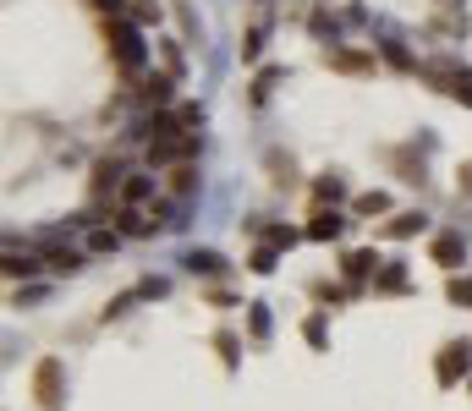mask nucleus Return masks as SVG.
<instances>
[{
  "label": "nucleus",
  "mask_w": 472,
  "mask_h": 411,
  "mask_svg": "<svg viewBox=\"0 0 472 411\" xmlns=\"http://www.w3.org/2000/svg\"><path fill=\"white\" fill-rule=\"evenodd\" d=\"M467 352H472L467 340H450V346L440 352V384H456V379L467 373Z\"/></svg>",
  "instance_id": "20e7f679"
},
{
  "label": "nucleus",
  "mask_w": 472,
  "mask_h": 411,
  "mask_svg": "<svg viewBox=\"0 0 472 411\" xmlns=\"http://www.w3.org/2000/svg\"><path fill=\"white\" fill-rule=\"evenodd\" d=\"M50 269H60V274H72V269H78V252H60V247H55V252H50Z\"/></svg>",
  "instance_id": "f3484780"
},
{
  "label": "nucleus",
  "mask_w": 472,
  "mask_h": 411,
  "mask_svg": "<svg viewBox=\"0 0 472 411\" xmlns=\"http://www.w3.org/2000/svg\"><path fill=\"white\" fill-rule=\"evenodd\" d=\"M253 269H258V274H269V269H275V252H269V247H264V252H253Z\"/></svg>",
  "instance_id": "aec40b11"
},
{
  "label": "nucleus",
  "mask_w": 472,
  "mask_h": 411,
  "mask_svg": "<svg viewBox=\"0 0 472 411\" xmlns=\"http://www.w3.org/2000/svg\"><path fill=\"white\" fill-rule=\"evenodd\" d=\"M379 209H384V192H363L357 197V215H379Z\"/></svg>",
  "instance_id": "dca6fc26"
},
{
  "label": "nucleus",
  "mask_w": 472,
  "mask_h": 411,
  "mask_svg": "<svg viewBox=\"0 0 472 411\" xmlns=\"http://www.w3.org/2000/svg\"><path fill=\"white\" fill-rule=\"evenodd\" d=\"M176 121H181V126H204V110H198V105H187V110H181Z\"/></svg>",
  "instance_id": "6ab92c4d"
},
{
  "label": "nucleus",
  "mask_w": 472,
  "mask_h": 411,
  "mask_svg": "<svg viewBox=\"0 0 472 411\" xmlns=\"http://www.w3.org/2000/svg\"><path fill=\"white\" fill-rule=\"evenodd\" d=\"M110 60L121 66V72H143V39H138V28L132 23H110Z\"/></svg>",
  "instance_id": "f257e3e1"
},
{
  "label": "nucleus",
  "mask_w": 472,
  "mask_h": 411,
  "mask_svg": "<svg viewBox=\"0 0 472 411\" xmlns=\"http://www.w3.org/2000/svg\"><path fill=\"white\" fill-rule=\"evenodd\" d=\"M187 269L198 274V269H204V274H220L226 263H220V252H187Z\"/></svg>",
  "instance_id": "1a4fd4ad"
},
{
  "label": "nucleus",
  "mask_w": 472,
  "mask_h": 411,
  "mask_svg": "<svg viewBox=\"0 0 472 411\" xmlns=\"http://www.w3.org/2000/svg\"><path fill=\"white\" fill-rule=\"evenodd\" d=\"M6 274H33V263H28V258H17V252H12V258H6Z\"/></svg>",
  "instance_id": "4be33fe9"
},
{
  "label": "nucleus",
  "mask_w": 472,
  "mask_h": 411,
  "mask_svg": "<svg viewBox=\"0 0 472 411\" xmlns=\"http://www.w3.org/2000/svg\"><path fill=\"white\" fill-rule=\"evenodd\" d=\"M121 231H126V236H149L154 225H149V215H143V209H126V215H121Z\"/></svg>",
  "instance_id": "6e6552de"
},
{
  "label": "nucleus",
  "mask_w": 472,
  "mask_h": 411,
  "mask_svg": "<svg viewBox=\"0 0 472 411\" xmlns=\"http://www.w3.org/2000/svg\"><path fill=\"white\" fill-rule=\"evenodd\" d=\"M215 346H220V357H226V362H236V340H231V334H215Z\"/></svg>",
  "instance_id": "a211bd4d"
},
{
  "label": "nucleus",
  "mask_w": 472,
  "mask_h": 411,
  "mask_svg": "<svg viewBox=\"0 0 472 411\" xmlns=\"http://www.w3.org/2000/svg\"><path fill=\"white\" fill-rule=\"evenodd\" d=\"M154 192V181L149 176H132V181H121V203H143Z\"/></svg>",
  "instance_id": "0eeeda50"
},
{
  "label": "nucleus",
  "mask_w": 472,
  "mask_h": 411,
  "mask_svg": "<svg viewBox=\"0 0 472 411\" xmlns=\"http://www.w3.org/2000/svg\"><path fill=\"white\" fill-rule=\"evenodd\" d=\"M88 247H94V252H110V247H116V236H110V231H94V242H88Z\"/></svg>",
  "instance_id": "412c9836"
},
{
  "label": "nucleus",
  "mask_w": 472,
  "mask_h": 411,
  "mask_svg": "<svg viewBox=\"0 0 472 411\" xmlns=\"http://www.w3.org/2000/svg\"><path fill=\"white\" fill-rule=\"evenodd\" d=\"M33 395H39L44 411H60V406H66V379H60V362H55V357H44V362L33 368Z\"/></svg>",
  "instance_id": "f03ea898"
},
{
  "label": "nucleus",
  "mask_w": 472,
  "mask_h": 411,
  "mask_svg": "<svg viewBox=\"0 0 472 411\" xmlns=\"http://www.w3.org/2000/svg\"><path fill=\"white\" fill-rule=\"evenodd\" d=\"M143 99L165 105V99H171V83H165V78H149V83H143Z\"/></svg>",
  "instance_id": "4468645a"
},
{
  "label": "nucleus",
  "mask_w": 472,
  "mask_h": 411,
  "mask_svg": "<svg viewBox=\"0 0 472 411\" xmlns=\"http://www.w3.org/2000/svg\"><path fill=\"white\" fill-rule=\"evenodd\" d=\"M116 181H121V165H116V160H105V165L94 170V192H105V187H116Z\"/></svg>",
  "instance_id": "9b49d317"
},
{
  "label": "nucleus",
  "mask_w": 472,
  "mask_h": 411,
  "mask_svg": "<svg viewBox=\"0 0 472 411\" xmlns=\"http://www.w3.org/2000/svg\"><path fill=\"white\" fill-rule=\"evenodd\" d=\"M94 6H99V12H121V0H94Z\"/></svg>",
  "instance_id": "b1692460"
},
{
  "label": "nucleus",
  "mask_w": 472,
  "mask_h": 411,
  "mask_svg": "<svg viewBox=\"0 0 472 411\" xmlns=\"http://www.w3.org/2000/svg\"><path fill=\"white\" fill-rule=\"evenodd\" d=\"M335 231H341V220H335V215H313V225H308V236H313V242H329Z\"/></svg>",
  "instance_id": "9d476101"
},
{
  "label": "nucleus",
  "mask_w": 472,
  "mask_h": 411,
  "mask_svg": "<svg viewBox=\"0 0 472 411\" xmlns=\"http://www.w3.org/2000/svg\"><path fill=\"white\" fill-rule=\"evenodd\" d=\"M341 269H347V280H368V274L379 269V258H374V252H347Z\"/></svg>",
  "instance_id": "423d86ee"
},
{
  "label": "nucleus",
  "mask_w": 472,
  "mask_h": 411,
  "mask_svg": "<svg viewBox=\"0 0 472 411\" xmlns=\"http://www.w3.org/2000/svg\"><path fill=\"white\" fill-rule=\"evenodd\" d=\"M467 258V242L456 236V231H445V236H434V263H445V269H456Z\"/></svg>",
  "instance_id": "39448f33"
},
{
  "label": "nucleus",
  "mask_w": 472,
  "mask_h": 411,
  "mask_svg": "<svg viewBox=\"0 0 472 411\" xmlns=\"http://www.w3.org/2000/svg\"><path fill=\"white\" fill-rule=\"evenodd\" d=\"M429 78L445 83L450 99H467V105H472V72H456V66H429Z\"/></svg>",
  "instance_id": "7ed1b4c3"
},
{
  "label": "nucleus",
  "mask_w": 472,
  "mask_h": 411,
  "mask_svg": "<svg viewBox=\"0 0 472 411\" xmlns=\"http://www.w3.org/2000/svg\"><path fill=\"white\" fill-rule=\"evenodd\" d=\"M450 297L456 302H472V280H450Z\"/></svg>",
  "instance_id": "5701e85b"
},
{
  "label": "nucleus",
  "mask_w": 472,
  "mask_h": 411,
  "mask_svg": "<svg viewBox=\"0 0 472 411\" xmlns=\"http://www.w3.org/2000/svg\"><path fill=\"white\" fill-rule=\"evenodd\" d=\"M329 66H341V72H368V55H335Z\"/></svg>",
  "instance_id": "2eb2a0df"
},
{
  "label": "nucleus",
  "mask_w": 472,
  "mask_h": 411,
  "mask_svg": "<svg viewBox=\"0 0 472 411\" xmlns=\"http://www.w3.org/2000/svg\"><path fill=\"white\" fill-rule=\"evenodd\" d=\"M192 176H198V170H192V165L181 160V165L171 170V192H192Z\"/></svg>",
  "instance_id": "ddd939ff"
},
{
  "label": "nucleus",
  "mask_w": 472,
  "mask_h": 411,
  "mask_svg": "<svg viewBox=\"0 0 472 411\" xmlns=\"http://www.w3.org/2000/svg\"><path fill=\"white\" fill-rule=\"evenodd\" d=\"M461 176H467V192H472V165H467V170H461Z\"/></svg>",
  "instance_id": "393cba45"
},
{
  "label": "nucleus",
  "mask_w": 472,
  "mask_h": 411,
  "mask_svg": "<svg viewBox=\"0 0 472 411\" xmlns=\"http://www.w3.org/2000/svg\"><path fill=\"white\" fill-rule=\"evenodd\" d=\"M418 225H423V215H395V220H390L384 231H390V236H412Z\"/></svg>",
  "instance_id": "f8f14e48"
}]
</instances>
